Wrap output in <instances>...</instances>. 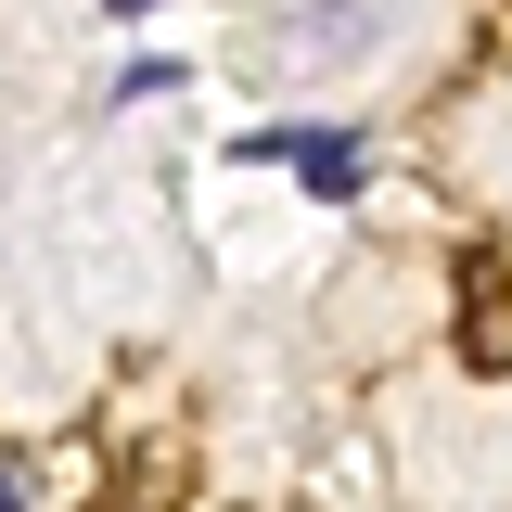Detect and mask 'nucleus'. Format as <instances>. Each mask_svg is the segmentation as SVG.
<instances>
[{"label":"nucleus","instance_id":"f257e3e1","mask_svg":"<svg viewBox=\"0 0 512 512\" xmlns=\"http://www.w3.org/2000/svg\"><path fill=\"white\" fill-rule=\"evenodd\" d=\"M397 39V0H269V52L282 77H346Z\"/></svg>","mask_w":512,"mask_h":512},{"label":"nucleus","instance_id":"f03ea898","mask_svg":"<svg viewBox=\"0 0 512 512\" xmlns=\"http://www.w3.org/2000/svg\"><path fill=\"white\" fill-rule=\"evenodd\" d=\"M244 167H295V180L308 192H333V205H346V192L372 180V128H244Z\"/></svg>","mask_w":512,"mask_h":512},{"label":"nucleus","instance_id":"7ed1b4c3","mask_svg":"<svg viewBox=\"0 0 512 512\" xmlns=\"http://www.w3.org/2000/svg\"><path fill=\"white\" fill-rule=\"evenodd\" d=\"M192 64L180 52H141V64H116V103H167V90H180Z\"/></svg>","mask_w":512,"mask_h":512},{"label":"nucleus","instance_id":"20e7f679","mask_svg":"<svg viewBox=\"0 0 512 512\" xmlns=\"http://www.w3.org/2000/svg\"><path fill=\"white\" fill-rule=\"evenodd\" d=\"M487 359H512V256H487Z\"/></svg>","mask_w":512,"mask_h":512},{"label":"nucleus","instance_id":"39448f33","mask_svg":"<svg viewBox=\"0 0 512 512\" xmlns=\"http://www.w3.org/2000/svg\"><path fill=\"white\" fill-rule=\"evenodd\" d=\"M0 512H26V474H13V461H0Z\"/></svg>","mask_w":512,"mask_h":512},{"label":"nucleus","instance_id":"423d86ee","mask_svg":"<svg viewBox=\"0 0 512 512\" xmlns=\"http://www.w3.org/2000/svg\"><path fill=\"white\" fill-rule=\"evenodd\" d=\"M103 13H116V26H141V13H167V0H103Z\"/></svg>","mask_w":512,"mask_h":512}]
</instances>
